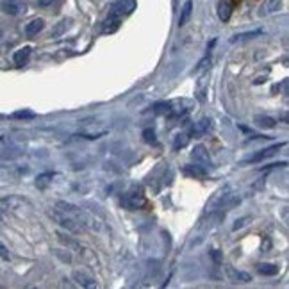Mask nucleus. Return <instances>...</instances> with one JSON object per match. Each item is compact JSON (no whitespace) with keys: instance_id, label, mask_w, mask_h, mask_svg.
<instances>
[{"instance_id":"nucleus-1","label":"nucleus","mask_w":289,"mask_h":289,"mask_svg":"<svg viewBox=\"0 0 289 289\" xmlns=\"http://www.w3.org/2000/svg\"><path fill=\"white\" fill-rule=\"evenodd\" d=\"M55 211H59L61 214L72 218L74 221H77V223L82 227V231L91 229L93 223H95L93 218L84 211V209L77 207V205H74V204H68V202H57V204H55Z\"/></svg>"},{"instance_id":"nucleus-2","label":"nucleus","mask_w":289,"mask_h":289,"mask_svg":"<svg viewBox=\"0 0 289 289\" xmlns=\"http://www.w3.org/2000/svg\"><path fill=\"white\" fill-rule=\"evenodd\" d=\"M121 205L129 211H139L147 205V197L141 186H132L127 193H123L121 197Z\"/></svg>"},{"instance_id":"nucleus-3","label":"nucleus","mask_w":289,"mask_h":289,"mask_svg":"<svg viewBox=\"0 0 289 289\" xmlns=\"http://www.w3.org/2000/svg\"><path fill=\"white\" fill-rule=\"evenodd\" d=\"M0 9H2L6 15L18 16L22 15V13H25V2H23V0H2V2H0Z\"/></svg>"},{"instance_id":"nucleus-4","label":"nucleus","mask_w":289,"mask_h":289,"mask_svg":"<svg viewBox=\"0 0 289 289\" xmlns=\"http://www.w3.org/2000/svg\"><path fill=\"white\" fill-rule=\"evenodd\" d=\"M50 216L54 218L55 221H57L59 225H61V227H65L66 231H70V232H82V227L77 223V221H74L72 218H68V216L61 214V212L55 211V209L50 212Z\"/></svg>"},{"instance_id":"nucleus-5","label":"nucleus","mask_w":289,"mask_h":289,"mask_svg":"<svg viewBox=\"0 0 289 289\" xmlns=\"http://www.w3.org/2000/svg\"><path fill=\"white\" fill-rule=\"evenodd\" d=\"M72 278H74L75 282H77L81 287H88V289H93L97 287V280L95 277H93L91 273H88L86 270H74V273H72Z\"/></svg>"},{"instance_id":"nucleus-6","label":"nucleus","mask_w":289,"mask_h":289,"mask_svg":"<svg viewBox=\"0 0 289 289\" xmlns=\"http://www.w3.org/2000/svg\"><path fill=\"white\" fill-rule=\"evenodd\" d=\"M134 9H136V0H118L116 4L111 8V13L120 16V18H123V16L131 15Z\"/></svg>"},{"instance_id":"nucleus-7","label":"nucleus","mask_w":289,"mask_h":289,"mask_svg":"<svg viewBox=\"0 0 289 289\" xmlns=\"http://www.w3.org/2000/svg\"><path fill=\"white\" fill-rule=\"evenodd\" d=\"M285 143H280V145H273V147H268V148H263L259 150L257 154H253L252 157H248L246 161H243V165H248V163H259V161H264V159L271 157L277 150H280V147H284Z\"/></svg>"},{"instance_id":"nucleus-8","label":"nucleus","mask_w":289,"mask_h":289,"mask_svg":"<svg viewBox=\"0 0 289 289\" xmlns=\"http://www.w3.org/2000/svg\"><path fill=\"white\" fill-rule=\"evenodd\" d=\"M191 159H193L197 165L202 166H211V157H209V152L204 145H197L191 152Z\"/></svg>"},{"instance_id":"nucleus-9","label":"nucleus","mask_w":289,"mask_h":289,"mask_svg":"<svg viewBox=\"0 0 289 289\" xmlns=\"http://www.w3.org/2000/svg\"><path fill=\"white\" fill-rule=\"evenodd\" d=\"M231 197L229 195V186H225L223 189H220L218 193H216V197L211 200V204H207V211H214V209H221L223 207V204L227 202V198Z\"/></svg>"},{"instance_id":"nucleus-10","label":"nucleus","mask_w":289,"mask_h":289,"mask_svg":"<svg viewBox=\"0 0 289 289\" xmlns=\"http://www.w3.org/2000/svg\"><path fill=\"white\" fill-rule=\"evenodd\" d=\"M209 129H211V120H209V118H202L198 123H195L193 127L189 129L187 136H189V138H198V136L209 132Z\"/></svg>"},{"instance_id":"nucleus-11","label":"nucleus","mask_w":289,"mask_h":289,"mask_svg":"<svg viewBox=\"0 0 289 289\" xmlns=\"http://www.w3.org/2000/svg\"><path fill=\"white\" fill-rule=\"evenodd\" d=\"M120 22H121L120 16H116V15H113V13H109V16H107L106 22H104V25H102L104 34H113V33H116V30L120 29Z\"/></svg>"},{"instance_id":"nucleus-12","label":"nucleus","mask_w":289,"mask_h":289,"mask_svg":"<svg viewBox=\"0 0 289 289\" xmlns=\"http://www.w3.org/2000/svg\"><path fill=\"white\" fill-rule=\"evenodd\" d=\"M280 8H282V0H264L263 6H261V9H259V15L261 16L271 15V13L280 11Z\"/></svg>"},{"instance_id":"nucleus-13","label":"nucleus","mask_w":289,"mask_h":289,"mask_svg":"<svg viewBox=\"0 0 289 289\" xmlns=\"http://www.w3.org/2000/svg\"><path fill=\"white\" fill-rule=\"evenodd\" d=\"M232 2L231 0H221L220 4H218V18L221 20V22H229L231 20V16H232Z\"/></svg>"},{"instance_id":"nucleus-14","label":"nucleus","mask_w":289,"mask_h":289,"mask_svg":"<svg viewBox=\"0 0 289 289\" xmlns=\"http://www.w3.org/2000/svg\"><path fill=\"white\" fill-rule=\"evenodd\" d=\"M30 52H33V48H30V47H23V48H20V50H16L15 55H13V61H15V65L16 66H25L27 62H29Z\"/></svg>"},{"instance_id":"nucleus-15","label":"nucleus","mask_w":289,"mask_h":289,"mask_svg":"<svg viewBox=\"0 0 289 289\" xmlns=\"http://www.w3.org/2000/svg\"><path fill=\"white\" fill-rule=\"evenodd\" d=\"M191 15H193V0H186L180 9V16H179V27H184L189 22Z\"/></svg>"},{"instance_id":"nucleus-16","label":"nucleus","mask_w":289,"mask_h":289,"mask_svg":"<svg viewBox=\"0 0 289 289\" xmlns=\"http://www.w3.org/2000/svg\"><path fill=\"white\" fill-rule=\"evenodd\" d=\"M43 27H45V22L41 18H34L33 22H29L25 25V34L27 36H36L38 33H41V30H43Z\"/></svg>"},{"instance_id":"nucleus-17","label":"nucleus","mask_w":289,"mask_h":289,"mask_svg":"<svg viewBox=\"0 0 289 289\" xmlns=\"http://www.w3.org/2000/svg\"><path fill=\"white\" fill-rule=\"evenodd\" d=\"M184 173L189 177H195V179H204L205 175H207V172H205V166L202 165H189V166H184Z\"/></svg>"},{"instance_id":"nucleus-18","label":"nucleus","mask_w":289,"mask_h":289,"mask_svg":"<svg viewBox=\"0 0 289 289\" xmlns=\"http://www.w3.org/2000/svg\"><path fill=\"white\" fill-rule=\"evenodd\" d=\"M253 121H255V125L261 129H275V125H277V121H275L273 118L263 116V114H257V116L253 118Z\"/></svg>"},{"instance_id":"nucleus-19","label":"nucleus","mask_w":289,"mask_h":289,"mask_svg":"<svg viewBox=\"0 0 289 289\" xmlns=\"http://www.w3.org/2000/svg\"><path fill=\"white\" fill-rule=\"evenodd\" d=\"M54 177H55V173H52V172H47V173H41V175H38L36 177V187H38V189H45V187L52 182V179H54Z\"/></svg>"},{"instance_id":"nucleus-20","label":"nucleus","mask_w":289,"mask_h":289,"mask_svg":"<svg viewBox=\"0 0 289 289\" xmlns=\"http://www.w3.org/2000/svg\"><path fill=\"white\" fill-rule=\"evenodd\" d=\"M257 271H259L261 275H266V277H273V275L278 273V266H275V264H257Z\"/></svg>"},{"instance_id":"nucleus-21","label":"nucleus","mask_w":289,"mask_h":289,"mask_svg":"<svg viewBox=\"0 0 289 289\" xmlns=\"http://www.w3.org/2000/svg\"><path fill=\"white\" fill-rule=\"evenodd\" d=\"M263 34V30L257 29V30H252V33H243V34H236L234 38H232V43H236V41H245V40H250V38H255V36H261Z\"/></svg>"},{"instance_id":"nucleus-22","label":"nucleus","mask_w":289,"mask_h":289,"mask_svg":"<svg viewBox=\"0 0 289 289\" xmlns=\"http://www.w3.org/2000/svg\"><path fill=\"white\" fill-rule=\"evenodd\" d=\"M189 141V136L187 134H177L175 141H173V150H179V148H184Z\"/></svg>"},{"instance_id":"nucleus-23","label":"nucleus","mask_w":289,"mask_h":289,"mask_svg":"<svg viewBox=\"0 0 289 289\" xmlns=\"http://www.w3.org/2000/svg\"><path fill=\"white\" fill-rule=\"evenodd\" d=\"M209 66H211V55H205V57L198 62V66H197V70H195V72H197V74H202V72H205Z\"/></svg>"},{"instance_id":"nucleus-24","label":"nucleus","mask_w":289,"mask_h":289,"mask_svg":"<svg viewBox=\"0 0 289 289\" xmlns=\"http://www.w3.org/2000/svg\"><path fill=\"white\" fill-rule=\"evenodd\" d=\"M229 271H231V275H234L236 278H241L243 282H250V280H252V278H250V275L241 273V271H236V270H232V268H229Z\"/></svg>"},{"instance_id":"nucleus-25","label":"nucleus","mask_w":289,"mask_h":289,"mask_svg":"<svg viewBox=\"0 0 289 289\" xmlns=\"http://www.w3.org/2000/svg\"><path fill=\"white\" fill-rule=\"evenodd\" d=\"M143 138H145V141L147 143H155V132L148 129V131L143 132Z\"/></svg>"},{"instance_id":"nucleus-26","label":"nucleus","mask_w":289,"mask_h":289,"mask_svg":"<svg viewBox=\"0 0 289 289\" xmlns=\"http://www.w3.org/2000/svg\"><path fill=\"white\" fill-rule=\"evenodd\" d=\"M36 114L30 113V111H18V113H13V118H34Z\"/></svg>"},{"instance_id":"nucleus-27","label":"nucleus","mask_w":289,"mask_h":289,"mask_svg":"<svg viewBox=\"0 0 289 289\" xmlns=\"http://www.w3.org/2000/svg\"><path fill=\"white\" fill-rule=\"evenodd\" d=\"M0 257H2L4 261H9V257H11L9 255V250L4 246V243H0Z\"/></svg>"},{"instance_id":"nucleus-28","label":"nucleus","mask_w":289,"mask_h":289,"mask_svg":"<svg viewBox=\"0 0 289 289\" xmlns=\"http://www.w3.org/2000/svg\"><path fill=\"white\" fill-rule=\"evenodd\" d=\"M55 0H38V4L41 6V8H47V6H52Z\"/></svg>"},{"instance_id":"nucleus-29","label":"nucleus","mask_w":289,"mask_h":289,"mask_svg":"<svg viewBox=\"0 0 289 289\" xmlns=\"http://www.w3.org/2000/svg\"><path fill=\"white\" fill-rule=\"evenodd\" d=\"M0 38H2V30H0Z\"/></svg>"}]
</instances>
